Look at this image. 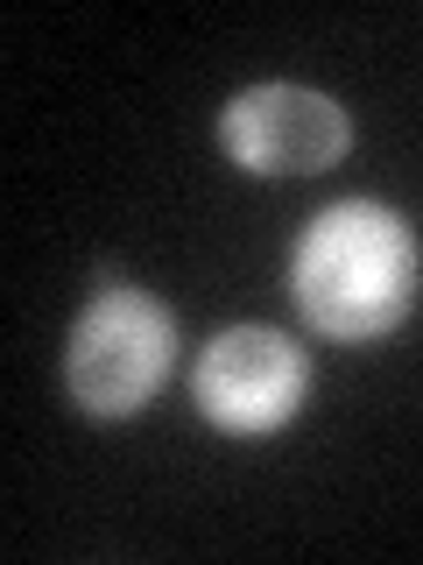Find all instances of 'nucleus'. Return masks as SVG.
<instances>
[{
	"label": "nucleus",
	"mask_w": 423,
	"mask_h": 565,
	"mask_svg": "<svg viewBox=\"0 0 423 565\" xmlns=\"http://www.w3.org/2000/svg\"><path fill=\"white\" fill-rule=\"evenodd\" d=\"M170 367H176V318L141 282H99L85 297V311L70 318L64 388L85 417H99V424L141 417L163 396Z\"/></svg>",
	"instance_id": "f03ea898"
},
{
	"label": "nucleus",
	"mask_w": 423,
	"mask_h": 565,
	"mask_svg": "<svg viewBox=\"0 0 423 565\" xmlns=\"http://www.w3.org/2000/svg\"><path fill=\"white\" fill-rule=\"evenodd\" d=\"M219 149L247 177H317L352 149V120L311 85H247L219 114Z\"/></svg>",
	"instance_id": "20e7f679"
},
{
	"label": "nucleus",
	"mask_w": 423,
	"mask_h": 565,
	"mask_svg": "<svg viewBox=\"0 0 423 565\" xmlns=\"http://www.w3.org/2000/svg\"><path fill=\"white\" fill-rule=\"evenodd\" d=\"M191 396L212 431L226 438H269L311 403V353L275 326H226L212 332L198 367H191Z\"/></svg>",
	"instance_id": "7ed1b4c3"
},
{
	"label": "nucleus",
	"mask_w": 423,
	"mask_h": 565,
	"mask_svg": "<svg viewBox=\"0 0 423 565\" xmlns=\"http://www.w3.org/2000/svg\"><path fill=\"white\" fill-rule=\"evenodd\" d=\"M290 297L304 326L332 347H375L410 326L423 297V241L395 205L339 199L296 234Z\"/></svg>",
	"instance_id": "f257e3e1"
}]
</instances>
